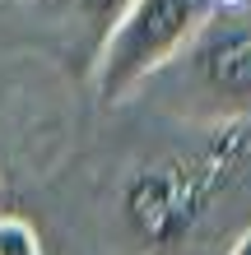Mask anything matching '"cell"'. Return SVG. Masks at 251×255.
Segmentation results:
<instances>
[{"label":"cell","instance_id":"5b68a950","mask_svg":"<svg viewBox=\"0 0 251 255\" xmlns=\"http://www.w3.org/2000/svg\"><path fill=\"white\" fill-rule=\"evenodd\" d=\"M228 255H251V228L238 237V242H233V251H228Z\"/></svg>","mask_w":251,"mask_h":255},{"label":"cell","instance_id":"3957f363","mask_svg":"<svg viewBox=\"0 0 251 255\" xmlns=\"http://www.w3.org/2000/svg\"><path fill=\"white\" fill-rule=\"evenodd\" d=\"M37 5H42V14H51L65 33L88 37V47L98 51L102 33L116 23V14L126 9V0H37Z\"/></svg>","mask_w":251,"mask_h":255},{"label":"cell","instance_id":"8992f818","mask_svg":"<svg viewBox=\"0 0 251 255\" xmlns=\"http://www.w3.org/2000/svg\"><path fill=\"white\" fill-rule=\"evenodd\" d=\"M214 9H242V5H251V0H210Z\"/></svg>","mask_w":251,"mask_h":255},{"label":"cell","instance_id":"7a4b0ae2","mask_svg":"<svg viewBox=\"0 0 251 255\" xmlns=\"http://www.w3.org/2000/svg\"><path fill=\"white\" fill-rule=\"evenodd\" d=\"M168 70H182L186 107L196 116H247L251 112V19H228V23L210 19L200 28V37Z\"/></svg>","mask_w":251,"mask_h":255},{"label":"cell","instance_id":"6da1fadb","mask_svg":"<svg viewBox=\"0 0 251 255\" xmlns=\"http://www.w3.org/2000/svg\"><path fill=\"white\" fill-rule=\"evenodd\" d=\"M210 0H126L116 23L93 51V88L102 102H121L149 79H158L200 28L214 19Z\"/></svg>","mask_w":251,"mask_h":255},{"label":"cell","instance_id":"277c9868","mask_svg":"<svg viewBox=\"0 0 251 255\" xmlns=\"http://www.w3.org/2000/svg\"><path fill=\"white\" fill-rule=\"evenodd\" d=\"M0 255H42V242H37L33 223L0 214Z\"/></svg>","mask_w":251,"mask_h":255}]
</instances>
